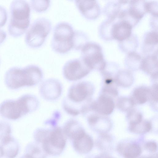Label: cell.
<instances>
[{
	"label": "cell",
	"mask_w": 158,
	"mask_h": 158,
	"mask_svg": "<svg viewBox=\"0 0 158 158\" xmlns=\"http://www.w3.org/2000/svg\"><path fill=\"white\" fill-rule=\"evenodd\" d=\"M42 77L41 69L36 65H30L23 68L13 67L6 72L5 82L9 89H16L34 86L41 80Z\"/></svg>",
	"instance_id": "1"
},
{
	"label": "cell",
	"mask_w": 158,
	"mask_h": 158,
	"mask_svg": "<svg viewBox=\"0 0 158 158\" xmlns=\"http://www.w3.org/2000/svg\"><path fill=\"white\" fill-rule=\"evenodd\" d=\"M94 91L93 86L87 81H81L72 85L63 102L65 111L72 115L79 114L84 106L90 101Z\"/></svg>",
	"instance_id": "2"
},
{
	"label": "cell",
	"mask_w": 158,
	"mask_h": 158,
	"mask_svg": "<svg viewBox=\"0 0 158 158\" xmlns=\"http://www.w3.org/2000/svg\"><path fill=\"white\" fill-rule=\"evenodd\" d=\"M38 105V101L35 97L26 94L17 100L3 101L0 105V114L6 119L16 120L35 110Z\"/></svg>",
	"instance_id": "3"
},
{
	"label": "cell",
	"mask_w": 158,
	"mask_h": 158,
	"mask_svg": "<svg viewBox=\"0 0 158 158\" xmlns=\"http://www.w3.org/2000/svg\"><path fill=\"white\" fill-rule=\"evenodd\" d=\"M30 7L25 0H14L10 5V18L8 30L11 36L16 37L23 34L30 23Z\"/></svg>",
	"instance_id": "4"
},
{
	"label": "cell",
	"mask_w": 158,
	"mask_h": 158,
	"mask_svg": "<svg viewBox=\"0 0 158 158\" xmlns=\"http://www.w3.org/2000/svg\"><path fill=\"white\" fill-rule=\"evenodd\" d=\"M75 31L68 23L61 22L54 27L51 46L55 52L61 54L73 48Z\"/></svg>",
	"instance_id": "5"
},
{
	"label": "cell",
	"mask_w": 158,
	"mask_h": 158,
	"mask_svg": "<svg viewBox=\"0 0 158 158\" xmlns=\"http://www.w3.org/2000/svg\"><path fill=\"white\" fill-rule=\"evenodd\" d=\"M52 28L50 21L45 18L35 20L27 32L25 41L29 47L36 48L41 46Z\"/></svg>",
	"instance_id": "6"
},
{
	"label": "cell",
	"mask_w": 158,
	"mask_h": 158,
	"mask_svg": "<svg viewBox=\"0 0 158 158\" xmlns=\"http://www.w3.org/2000/svg\"><path fill=\"white\" fill-rule=\"evenodd\" d=\"M80 58L91 70L96 69L103 71L106 62L104 58L101 47L98 44L88 42L82 47Z\"/></svg>",
	"instance_id": "7"
},
{
	"label": "cell",
	"mask_w": 158,
	"mask_h": 158,
	"mask_svg": "<svg viewBox=\"0 0 158 158\" xmlns=\"http://www.w3.org/2000/svg\"><path fill=\"white\" fill-rule=\"evenodd\" d=\"M66 144V137L62 128L55 127L50 129L49 132L41 144L47 155L53 156L60 155Z\"/></svg>",
	"instance_id": "8"
},
{
	"label": "cell",
	"mask_w": 158,
	"mask_h": 158,
	"mask_svg": "<svg viewBox=\"0 0 158 158\" xmlns=\"http://www.w3.org/2000/svg\"><path fill=\"white\" fill-rule=\"evenodd\" d=\"M64 77L70 81L80 79L87 75L92 70L80 58L69 60L63 68Z\"/></svg>",
	"instance_id": "9"
},
{
	"label": "cell",
	"mask_w": 158,
	"mask_h": 158,
	"mask_svg": "<svg viewBox=\"0 0 158 158\" xmlns=\"http://www.w3.org/2000/svg\"><path fill=\"white\" fill-rule=\"evenodd\" d=\"M114 107V104L112 98L102 94L97 101L90 102L89 112L93 111L99 114L106 115L113 112Z\"/></svg>",
	"instance_id": "10"
},
{
	"label": "cell",
	"mask_w": 158,
	"mask_h": 158,
	"mask_svg": "<svg viewBox=\"0 0 158 158\" xmlns=\"http://www.w3.org/2000/svg\"><path fill=\"white\" fill-rule=\"evenodd\" d=\"M75 2L79 12L85 18L94 19L100 15V7L96 1L76 0Z\"/></svg>",
	"instance_id": "11"
},
{
	"label": "cell",
	"mask_w": 158,
	"mask_h": 158,
	"mask_svg": "<svg viewBox=\"0 0 158 158\" xmlns=\"http://www.w3.org/2000/svg\"><path fill=\"white\" fill-rule=\"evenodd\" d=\"M40 91L42 95L45 99L53 100L60 96L61 87L58 81L49 80L43 83L41 86Z\"/></svg>",
	"instance_id": "12"
},
{
	"label": "cell",
	"mask_w": 158,
	"mask_h": 158,
	"mask_svg": "<svg viewBox=\"0 0 158 158\" xmlns=\"http://www.w3.org/2000/svg\"><path fill=\"white\" fill-rule=\"evenodd\" d=\"M0 144L3 157L5 158H15L19 153L20 149L19 143L11 135L2 141Z\"/></svg>",
	"instance_id": "13"
},
{
	"label": "cell",
	"mask_w": 158,
	"mask_h": 158,
	"mask_svg": "<svg viewBox=\"0 0 158 158\" xmlns=\"http://www.w3.org/2000/svg\"><path fill=\"white\" fill-rule=\"evenodd\" d=\"M132 26L126 22L119 20L113 24L112 35L113 39L119 42L124 40L132 34Z\"/></svg>",
	"instance_id": "14"
},
{
	"label": "cell",
	"mask_w": 158,
	"mask_h": 158,
	"mask_svg": "<svg viewBox=\"0 0 158 158\" xmlns=\"http://www.w3.org/2000/svg\"><path fill=\"white\" fill-rule=\"evenodd\" d=\"M62 129L66 137L72 141L78 138L85 133L80 123L74 119L67 121L64 125Z\"/></svg>",
	"instance_id": "15"
},
{
	"label": "cell",
	"mask_w": 158,
	"mask_h": 158,
	"mask_svg": "<svg viewBox=\"0 0 158 158\" xmlns=\"http://www.w3.org/2000/svg\"><path fill=\"white\" fill-rule=\"evenodd\" d=\"M72 141L74 150L80 154H85L89 153L92 150L94 146L92 138L86 132Z\"/></svg>",
	"instance_id": "16"
},
{
	"label": "cell",
	"mask_w": 158,
	"mask_h": 158,
	"mask_svg": "<svg viewBox=\"0 0 158 158\" xmlns=\"http://www.w3.org/2000/svg\"><path fill=\"white\" fill-rule=\"evenodd\" d=\"M158 31H152L147 33L143 39V52L147 55L158 54Z\"/></svg>",
	"instance_id": "17"
},
{
	"label": "cell",
	"mask_w": 158,
	"mask_h": 158,
	"mask_svg": "<svg viewBox=\"0 0 158 158\" xmlns=\"http://www.w3.org/2000/svg\"><path fill=\"white\" fill-rule=\"evenodd\" d=\"M140 68L145 73L150 74L153 78H157L158 56L154 54L146 56L143 58Z\"/></svg>",
	"instance_id": "18"
},
{
	"label": "cell",
	"mask_w": 158,
	"mask_h": 158,
	"mask_svg": "<svg viewBox=\"0 0 158 158\" xmlns=\"http://www.w3.org/2000/svg\"><path fill=\"white\" fill-rule=\"evenodd\" d=\"M87 121L90 127L97 131L108 130L111 126V122L108 118L96 114L90 115Z\"/></svg>",
	"instance_id": "19"
},
{
	"label": "cell",
	"mask_w": 158,
	"mask_h": 158,
	"mask_svg": "<svg viewBox=\"0 0 158 158\" xmlns=\"http://www.w3.org/2000/svg\"><path fill=\"white\" fill-rule=\"evenodd\" d=\"M145 0L129 1L127 10L131 15L140 20L147 12Z\"/></svg>",
	"instance_id": "20"
},
{
	"label": "cell",
	"mask_w": 158,
	"mask_h": 158,
	"mask_svg": "<svg viewBox=\"0 0 158 158\" xmlns=\"http://www.w3.org/2000/svg\"><path fill=\"white\" fill-rule=\"evenodd\" d=\"M118 148L125 158H136L141 152L140 146L135 143L122 144L119 145Z\"/></svg>",
	"instance_id": "21"
},
{
	"label": "cell",
	"mask_w": 158,
	"mask_h": 158,
	"mask_svg": "<svg viewBox=\"0 0 158 158\" xmlns=\"http://www.w3.org/2000/svg\"><path fill=\"white\" fill-rule=\"evenodd\" d=\"M135 105L142 104L150 99V88L145 86H140L134 90L131 98Z\"/></svg>",
	"instance_id": "22"
},
{
	"label": "cell",
	"mask_w": 158,
	"mask_h": 158,
	"mask_svg": "<svg viewBox=\"0 0 158 158\" xmlns=\"http://www.w3.org/2000/svg\"><path fill=\"white\" fill-rule=\"evenodd\" d=\"M25 153L33 158H46L48 155L41 144L35 141L28 143L25 149Z\"/></svg>",
	"instance_id": "23"
},
{
	"label": "cell",
	"mask_w": 158,
	"mask_h": 158,
	"mask_svg": "<svg viewBox=\"0 0 158 158\" xmlns=\"http://www.w3.org/2000/svg\"><path fill=\"white\" fill-rule=\"evenodd\" d=\"M114 80L117 85L122 87H127L132 84L133 77L129 70H124L118 72Z\"/></svg>",
	"instance_id": "24"
},
{
	"label": "cell",
	"mask_w": 158,
	"mask_h": 158,
	"mask_svg": "<svg viewBox=\"0 0 158 158\" xmlns=\"http://www.w3.org/2000/svg\"><path fill=\"white\" fill-rule=\"evenodd\" d=\"M143 58L138 53L135 52L127 53L125 59L126 65L130 69L136 70L140 68Z\"/></svg>",
	"instance_id": "25"
},
{
	"label": "cell",
	"mask_w": 158,
	"mask_h": 158,
	"mask_svg": "<svg viewBox=\"0 0 158 158\" xmlns=\"http://www.w3.org/2000/svg\"><path fill=\"white\" fill-rule=\"evenodd\" d=\"M119 42V47L120 49L127 53L135 52L138 45L137 37L133 34H131L124 40Z\"/></svg>",
	"instance_id": "26"
},
{
	"label": "cell",
	"mask_w": 158,
	"mask_h": 158,
	"mask_svg": "<svg viewBox=\"0 0 158 158\" xmlns=\"http://www.w3.org/2000/svg\"><path fill=\"white\" fill-rule=\"evenodd\" d=\"M118 1H111L108 2L105 6L104 12L108 19L114 20L118 17L121 9V6Z\"/></svg>",
	"instance_id": "27"
},
{
	"label": "cell",
	"mask_w": 158,
	"mask_h": 158,
	"mask_svg": "<svg viewBox=\"0 0 158 158\" xmlns=\"http://www.w3.org/2000/svg\"><path fill=\"white\" fill-rule=\"evenodd\" d=\"M114 21L108 19L102 23L99 27V31L102 39L106 40L113 39L112 31Z\"/></svg>",
	"instance_id": "28"
},
{
	"label": "cell",
	"mask_w": 158,
	"mask_h": 158,
	"mask_svg": "<svg viewBox=\"0 0 158 158\" xmlns=\"http://www.w3.org/2000/svg\"><path fill=\"white\" fill-rule=\"evenodd\" d=\"M152 127V124L150 121L142 120L137 123L129 124V129L134 133L143 134L150 131Z\"/></svg>",
	"instance_id": "29"
},
{
	"label": "cell",
	"mask_w": 158,
	"mask_h": 158,
	"mask_svg": "<svg viewBox=\"0 0 158 158\" xmlns=\"http://www.w3.org/2000/svg\"><path fill=\"white\" fill-rule=\"evenodd\" d=\"M87 35L85 32L75 30L73 48L76 50H81L83 45L88 41Z\"/></svg>",
	"instance_id": "30"
},
{
	"label": "cell",
	"mask_w": 158,
	"mask_h": 158,
	"mask_svg": "<svg viewBox=\"0 0 158 158\" xmlns=\"http://www.w3.org/2000/svg\"><path fill=\"white\" fill-rule=\"evenodd\" d=\"M134 105L135 104L131 98L121 97L117 102L118 108L123 111H128L132 109Z\"/></svg>",
	"instance_id": "31"
},
{
	"label": "cell",
	"mask_w": 158,
	"mask_h": 158,
	"mask_svg": "<svg viewBox=\"0 0 158 158\" xmlns=\"http://www.w3.org/2000/svg\"><path fill=\"white\" fill-rule=\"evenodd\" d=\"M127 117L129 124L137 123L143 120L142 113L138 110L134 109L128 111Z\"/></svg>",
	"instance_id": "32"
},
{
	"label": "cell",
	"mask_w": 158,
	"mask_h": 158,
	"mask_svg": "<svg viewBox=\"0 0 158 158\" xmlns=\"http://www.w3.org/2000/svg\"><path fill=\"white\" fill-rule=\"evenodd\" d=\"M11 126L5 121H0V141L11 135Z\"/></svg>",
	"instance_id": "33"
},
{
	"label": "cell",
	"mask_w": 158,
	"mask_h": 158,
	"mask_svg": "<svg viewBox=\"0 0 158 158\" xmlns=\"http://www.w3.org/2000/svg\"><path fill=\"white\" fill-rule=\"evenodd\" d=\"M31 1V4L33 9L38 12L44 11L50 5V1Z\"/></svg>",
	"instance_id": "34"
},
{
	"label": "cell",
	"mask_w": 158,
	"mask_h": 158,
	"mask_svg": "<svg viewBox=\"0 0 158 158\" xmlns=\"http://www.w3.org/2000/svg\"><path fill=\"white\" fill-rule=\"evenodd\" d=\"M113 84L104 85L102 89V94L112 97L118 96V90Z\"/></svg>",
	"instance_id": "35"
},
{
	"label": "cell",
	"mask_w": 158,
	"mask_h": 158,
	"mask_svg": "<svg viewBox=\"0 0 158 158\" xmlns=\"http://www.w3.org/2000/svg\"><path fill=\"white\" fill-rule=\"evenodd\" d=\"M146 7L147 12L151 13L152 16H158V4L157 1H146Z\"/></svg>",
	"instance_id": "36"
},
{
	"label": "cell",
	"mask_w": 158,
	"mask_h": 158,
	"mask_svg": "<svg viewBox=\"0 0 158 158\" xmlns=\"http://www.w3.org/2000/svg\"><path fill=\"white\" fill-rule=\"evenodd\" d=\"M150 100L157 102H158V84H155L150 88Z\"/></svg>",
	"instance_id": "37"
},
{
	"label": "cell",
	"mask_w": 158,
	"mask_h": 158,
	"mask_svg": "<svg viewBox=\"0 0 158 158\" xmlns=\"http://www.w3.org/2000/svg\"><path fill=\"white\" fill-rule=\"evenodd\" d=\"M7 14L5 8L0 5V27L3 26L6 23Z\"/></svg>",
	"instance_id": "38"
},
{
	"label": "cell",
	"mask_w": 158,
	"mask_h": 158,
	"mask_svg": "<svg viewBox=\"0 0 158 158\" xmlns=\"http://www.w3.org/2000/svg\"><path fill=\"white\" fill-rule=\"evenodd\" d=\"M146 149L151 152H155L157 149V145L156 143L153 141H149L145 145Z\"/></svg>",
	"instance_id": "39"
},
{
	"label": "cell",
	"mask_w": 158,
	"mask_h": 158,
	"mask_svg": "<svg viewBox=\"0 0 158 158\" xmlns=\"http://www.w3.org/2000/svg\"><path fill=\"white\" fill-rule=\"evenodd\" d=\"M150 24L154 30L157 31L158 16H152L150 19Z\"/></svg>",
	"instance_id": "40"
},
{
	"label": "cell",
	"mask_w": 158,
	"mask_h": 158,
	"mask_svg": "<svg viewBox=\"0 0 158 158\" xmlns=\"http://www.w3.org/2000/svg\"><path fill=\"white\" fill-rule=\"evenodd\" d=\"M6 34L3 30L0 29V44L2 43L6 38Z\"/></svg>",
	"instance_id": "41"
},
{
	"label": "cell",
	"mask_w": 158,
	"mask_h": 158,
	"mask_svg": "<svg viewBox=\"0 0 158 158\" xmlns=\"http://www.w3.org/2000/svg\"><path fill=\"white\" fill-rule=\"evenodd\" d=\"M87 158H113L108 155L103 154L100 156H96L94 157H89Z\"/></svg>",
	"instance_id": "42"
},
{
	"label": "cell",
	"mask_w": 158,
	"mask_h": 158,
	"mask_svg": "<svg viewBox=\"0 0 158 158\" xmlns=\"http://www.w3.org/2000/svg\"><path fill=\"white\" fill-rule=\"evenodd\" d=\"M19 158H33L30 156L24 153L23 155L21 156Z\"/></svg>",
	"instance_id": "43"
},
{
	"label": "cell",
	"mask_w": 158,
	"mask_h": 158,
	"mask_svg": "<svg viewBox=\"0 0 158 158\" xmlns=\"http://www.w3.org/2000/svg\"><path fill=\"white\" fill-rule=\"evenodd\" d=\"M3 157V152L0 144V158H2Z\"/></svg>",
	"instance_id": "44"
},
{
	"label": "cell",
	"mask_w": 158,
	"mask_h": 158,
	"mask_svg": "<svg viewBox=\"0 0 158 158\" xmlns=\"http://www.w3.org/2000/svg\"><path fill=\"white\" fill-rule=\"evenodd\" d=\"M149 158H157V156L155 155L149 157Z\"/></svg>",
	"instance_id": "45"
}]
</instances>
